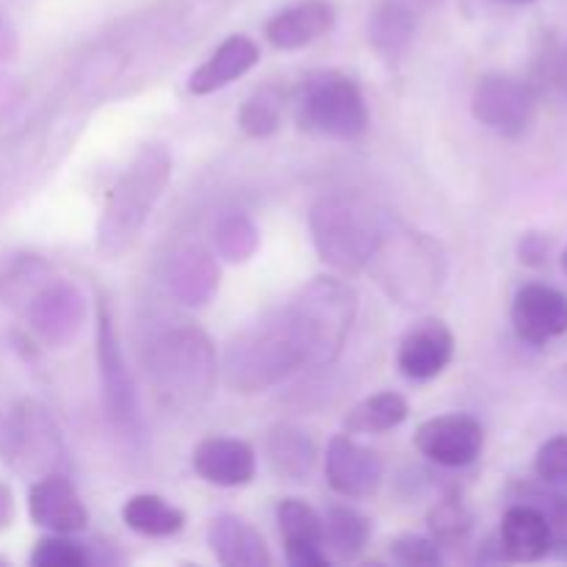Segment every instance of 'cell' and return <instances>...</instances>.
I'll use <instances>...</instances> for the list:
<instances>
[{
  "mask_svg": "<svg viewBox=\"0 0 567 567\" xmlns=\"http://www.w3.org/2000/svg\"><path fill=\"white\" fill-rule=\"evenodd\" d=\"M305 358L293 338L286 310H266L258 321L244 327L225 349L221 380L236 393H260L280 385L302 369Z\"/></svg>",
  "mask_w": 567,
  "mask_h": 567,
  "instance_id": "7a4b0ae2",
  "label": "cell"
},
{
  "mask_svg": "<svg viewBox=\"0 0 567 567\" xmlns=\"http://www.w3.org/2000/svg\"><path fill=\"white\" fill-rule=\"evenodd\" d=\"M11 520H14V496H11L9 487L0 482V532L9 529Z\"/></svg>",
  "mask_w": 567,
  "mask_h": 567,
  "instance_id": "74e56055",
  "label": "cell"
},
{
  "mask_svg": "<svg viewBox=\"0 0 567 567\" xmlns=\"http://www.w3.org/2000/svg\"><path fill=\"white\" fill-rule=\"evenodd\" d=\"M535 474L546 485L567 487V435H554L537 449Z\"/></svg>",
  "mask_w": 567,
  "mask_h": 567,
  "instance_id": "836d02e7",
  "label": "cell"
},
{
  "mask_svg": "<svg viewBox=\"0 0 567 567\" xmlns=\"http://www.w3.org/2000/svg\"><path fill=\"white\" fill-rule=\"evenodd\" d=\"M28 515L53 535H75L89 526V509L64 474H48L28 491Z\"/></svg>",
  "mask_w": 567,
  "mask_h": 567,
  "instance_id": "4fadbf2b",
  "label": "cell"
},
{
  "mask_svg": "<svg viewBox=\"0 0 567 567\" xmlns=\"http://www.w3.org/2000/svg\"><path fill=\"white\" fill-rule=\"evenodd\" d=\"M415 449L441 468H465L485 449V426L468 413H446L415 430Z\"/></svg>",
  "mask_w": 567,
  "mask_h": 567,
  "instance_id": "8fae6325",
  "label": "cell"
},
{
  "mask_svg": "<svg viewBox=\"0 0 567 567\" xmlns=\"http://www.w3.org/2000/svg\"><path fill=\"white\" fill-rule=\"evenodd\" d=\"M293 120L310 136L358 142L369 131V103L358 83L343 72H316L293 94Z\"/></svg>",
  "mask_w": 567,
  "mask_h": 567,
  "instance_id": "52a82bcc",
  "label": "cell"
},
{
  "mask_svg": "<svg viewBox=\"0 0 567 567\" xmlns=\"http://www.w3.org/2000/svg\"><path fill=\"white\" fill-rule=\"evenodd\" d=\"M92 563L89 551L70 540V535H50L33 546L31 565L33 567H86Z\"/></svg>",
  "mask_w": 567,
  "mask_h": 567,
  "instance_id": "d6a6232c",
  "label": "cell"
},
{
  "mask_svg": "<svg viewBox=\"0 0 567 567\" xmlns=\"http://www.w3.org/2000/svg\"><path fill=\"white\" fill-rule=\"evenodd\" d=\"M537 83L543 92L567 105V42L548 39L537 55Z\"/></svg>",
  "mask_w": 567,
  "mask_h": 567,
  "instance_id": "1f68e13d",
  "label": "cell"
},
{
  "mask_svg": "<svg viewBox=\"0 0 567 567\" xmlns=\"http://www.w3.org/2000/svg\"><path fill=\"white\" fill-rule=\"evenodd\" d=\"M415 31L413 14L404 9L402 3H382L380 9L374 11L369 25V42L374 44L377 53H382L385 59H393V55L402 53L410 44Z\"/></svg>",
  "mask_w": 567,
  "mask_h": 567,
  "instance_id": "83f0119b",
  "label": "cell"
},
{
  "mask_svg": "<svg viewBox=\"0 0 567 567\" xmlns=\"http://www.w3.org/2000/svg\"><path fill=\"white\" fill-rule=\"evenodd\" d=\"M264 454L271 474L286 482H305L319 463V446H316L313 435L297 424L271 426L264 443Z\"/></svg>",
  "mask_w": 567,
  "mask_h": 567,
  "instance_id": "ffe728a7",
  "label": "cell"
},
{
  "mask_svg": "<svg viewBox=\"0 0 567 567\" xmlns=\"http://www.w3.org/2000/svg\"><path fill=\"white\" fill-rule=\"evenodd\" d=\"M172 175V155L164 144H144L125 175L111 188L97 221V249L120 258L142 233Z\"/></svg>",
  "mask_w": 567,
  "mask_h": 567,
  "instance_id": "277c9868",
  "label": "cell"
},
{
  "mask_svg": "<svg viewBox=\"0 0 567 567\" xmlns=\"http://www.w3.org/2000/svg\"><path fill=\"white\" fill-rule=\"evenodd\" d=\"M515 336L532 347H546L567 332V293L546 282H529L513 299Z\"/></svg>",
  "mask_w": 567,
  "mask_h": 567,
  "instance_id": "7c38bea8",
  "label": "cell"
},
{
  "mask_svg": "<svg viewBox=\"0 0 567 567\" xmlns=\"http://www.w3.org/2000/svg\"><path fill=\"white\" fill-rule=\"evenodd\" d=\"M393 563L402 565H441V543L424 535H402L391 543Z\"/></svg>",
  "mask_w": 567,
  "mask_h": 567,
  "instance_id": "e575fe53",
  "label": "cell"
},
{
  "mask_svg": "<svg viewBox=\"0 0 567 567\" xmlns=\"http://www.w3.org/2000/svg\"><path fill=\"white\" fill-rule=\"evenodd\" d=\"M169 280L172 293L186 305H205L219 288V269L214 258L199 247H183L169 255Z\"/></svg>",
  "mask_w": 567,
  "mask_h": 567,
  "instance_id": "7402d4cb",
  "label": "cell"
},
{
  "mask_svg": "<svg viewBox=\"0 0 567 567\" xmlns=\"http://www.w3.org/2000/svg\"><path fill=\"white\" fill-rule=\"evenodd\" d=\"M520 485L518 498L515 502H526L532 507H537L543 513V518L548 520V529H551V554H557L563 563H567V491L557 485Z\"/></svg>",
  "mask_w": 567,
  "mask_h": 567,
  "instance_id": "4316f807",
  "label": "cell"
},
{
  "mask_svg": "<svg viewBox=\"0 0 567 567\" xmlns=\"http://www.w3.org/2000/svg\"><path fill=\"white\" fill-rule=\"evenodd\" d=\"M426 524H430V537L441 543V548L457 546V543H463L468 537L471 526H474V515L468 513L463 498L449 496L430 509Z\"/></svg>",
  "mask_w": 567,
  "mask_h": 567,
  "instance_id": "f546056e",
  "label": "cell"
},
{
  "mask_svg": "<svg viewBox=\"0 0 567 567\" xmlns=\"http://www.w3.org/2000/svg\"><path fill=\"white\" fill-rule=\"evenodd\" d=\"M559 264H563V271L567 275V247L563 249V258H559Z\"/></svg>",
  "mask_w": 567,
  "mask_h": 567,
  "instance_id": "60d3db41",
  "label": "cell"
},
{
  "mask_svg": "<svg viewBox=\"0 0 567 567\" xmlns=\"http://www.w3.org/2000/svg\"><path fill=\"white\" fill-rule=\"evenodd\" d=\"M324 476L341 498H371L385 482V460L380 452L354 441L349 432L332 437L324 452Z\"/></svg>",
  "mask_w": 567,
  "mask_h": 567,
  "instance_id": "30bf717a",
  "label": "cell"
},
{
  "mask_svg": "<svg viewBox=\"0 0 567 567\" xmlns=\"http://www.w3.org/2000/svg\"><path fill=\"white\" fill-rule=\"evenodd\" d=\"M277 529H280L282 548L302 546V543H321L324 546L321 515L302 498H282L277 504Z\"/></svg>",
  "mask_w": 567,
  "mask_h": 567,
  "instance_id": "f1b7e54d",
  "label": "cell"
},
{
  "mask_svg": "<svg viewBox=\"0 0 567 567\" xmlns=\"http://www.w3.org/2000/svg\"><path fill=\"white\" fill-rule=\"evenodd\" d=\"M454 358V332L441 319H424L404 332L396 365L408 380L430 382L449 369Z\"/></svg>",
  "mask_w": 567,
  "mask_h": 567,
  "instance_id": "5bb4252c",
  "label": "cell"
},
{
  "mask_svg": "<svg viewBox=\"0 0 567 567\" xmlns=\"http://www.w3.org/2000/svg\"><path fill=\"white\" fill-rule=\"evenodd\" d=\"M197 476L216 487H244L255 480L258 454L241 437L214 435L197 443L192 454Z\"/></svg>",
  "mask_w": 567,
  "mask_h": 567,
  "instance_id": "9a60e30c",
  "label": "cell"
},
{
  "mask_svg": "<svg viewBox=\"0 0 567 567\" xmlns=\"http://www.w3.org/2000/svg\"><path fill=\"white\" fill-rule=\"evenodd\" d=\"M498 3H513V6H524V3H535V0H498Z\"/></svg>",
  "mask_w": 567,
  "mask_h": 567,
  "instance_id": "ab89813d",
  "label": "cell"
},
{
  "mask_svg": "<svg viewBox=\"0 0 567 567\" xmlns=\"http://www.w3.org/2000/svg\"><path fill=\"white\" fill-rule=\"evenodd\" d=\"M255 247H258V230L252 221L241 214H230L219 221L216 227V249L230 264H244L252 258Z\"/></svg>",
  "mask_w": 567,
  "mask_h": 567,
  "instance_id": "4dcf8cb0",
  "label": "cell"
},
{
  "mask_svg": "<svg viewBox=\"0 0 567 567\" xmlns=\"http://www.w3.org/2000/svg\"><path fill=\"white\" fill-rule=\"evenodd\" d=\"M305 365H332L341 358L358 316V293L341 277H316L282 305Z\"/></svg>",
  "mask_w": 567,
  "mask_h": 567,
  "instance_id": "3957f363",
  "label": "cell"
},
{
  "mask_svg": "<svg viewBox=\"0 0 567 567\" xmlns=\"http://www.w3.org/2000/svg\"><path fill=\"white\" fill-rule=\"evenodd\" d=\"M551 255V238L546 233H526L518 244V258L526 266H543Z\"/></svg>",
  "mask_w": 567,
  "mask_h": 567,
  "instance_id": "d590c367",
  "label": "cell"
},
{
  "mask_svg": "<svg viewBox=\"0 0 567 567\" xmlns=\"http://www.w3.org/2000/svg\"><path fill=\"white\" fill-rule=\"evenodd\" d=\"M537 86L504 72H487L480 78L471 97L476 122L504 138L524 136L537 116Z\"/></svg>",
  "mask_w": 567,
  "mask_h": 567,
  "instance_id": "ba28073f",
  "label": "cell"
},
{
  "mask_svg": "<svg viewBox=\"0 0 567 567\" xmlns=\"http://www.w3.org/2000/svg\"><path fill=\"white\" fill-rule=\"evenodd\" d=\"M219 374L216 352L197 327H177L153 343L150 382L166 410L188 413L210 396Z\"/></svg>",
  "mask_w": 567,
  "mask_h": 567,
  "instance_id": "5b68a950",
  "label": "cell"
},
{
  "mask_svg": "<svg viewBox=\"0 0 567 567\" xmlns=\"http://www.w3.org/2000/svg\"><path fill=\"white\" fill-rule=\"evenodd\" d=\"M9 441L14 463L22 460L28 465H50L59 457V432H55L48 413L31 402H25L14 413Z\"/></svg>",
  "mask_w": 567,
  "mask_h": 567,
  "instance_id": "44dd1931",
  "label": "cell"
},
{
  "mask_svg": "<svg viewBox=\"0 0 567 567\" xmlns=\"http://www.w3.org/2000/svg\"><path fill=\"white\" fill-rule=\"evenodd\" d=\"M551 385L557 388L559 393H567V363L563 365V369L557 371V374H554V380H551Z\"/></svg>",
  "mask_w": 567,
  "mask_h": 567,
  "instance_id": "f35d334b",
  "label": "cell"
},
{
  "mask_svg": "<svg viewBox=\"0 0 567 567\" xmlns=\"http://www.w3.org/2000/svg\"><path fill=\"white\" fill-rule=\"evenodd\" d=\"M208 546L225 567H269L271 554L264 535L238 515H219L208 526Z\"/></svg>",
  "mask_w": 567,
  "mask_h": 567,
  "instance_id": "d6986e66",
  "label": "cell"
},
{
  "mask_svg": "<svg viewBox=\"0 0 567 567\" xmlns=\"http://www.w3.org/2000/svg\"><path fill=\"white\" fill-rule=\"evenodd\" d=\"M498 548L507 563H540L551 554V529L537 507L526 502H515L504 513L498 529Z\"/></svg>",
  "mask_w": 567,
  "mask_h": 567,
  "instance_id": "ac0fdd59",
  "label": "cell"
},
{
  "mask_svg": "<svg viewBox=\"0 0 567 567\" xmlns=\"http://www.w3.org/2000/svg\"><path fill=\"white\" fill-rule=\"evenodd\" d=\"M97 363L100 382H103V404L109 410L111 424L116 426L122 437H131L133 443H138L142 441V415H138L136 391H133V382L127 377L114 316H111L105 299H100L97 305Z\"/></svg>",
  "mask_w": 567,
  "mask_h": 567,
  "instance_id": "9c48e42d",
  "label": "cell"
},
{
  "mask_svg": "<svg viewBox=\"0 0 567 567\" xmlns=\"http://www.w3.org/2000/svg\"><path fill=\"white\" fill-rule=\"evenodd\" d=\"M286 563L291 567H327L330 554L321 543H302V546H286Z\"/></svg>",
  "mask_w": 567,
  "mask_h": 567,
  "instance_id": "8d00e7d4",
  "label": "cell"
},
{
  "mask_svg": "<svg viewBox=\"0 0 567 567\" xmlns=\"http://www.w3.org/2000/svg\"><path fill=\"white\" fill-rule=\"evenodd\" d=\"M336 25L330 0H297L266 20V39L277 50H302L319 42Z\"/></svg>",
  "mask_w": 567,
  "mask_h": 567,
  "instance_id": "2e32d148",
  "label": "cell"
},
{
  "mask_svg": "<svg viewBox=\"0 0 567 567\" xmlns=\"http://www.w3.org/2000/svg\"><path fill=\"white\" fill-rule=\"evenodd\" d=\"M324 529V551L341 563H352L365 551L371 537V520L347 504H332L321 515Z\"/></svg>",
  "mask_w": 567,
  "mask_h": 567,
  "instance_id": "cb8c5ba5",
  "label": "cell"
},
{
  "mask_svg": "<svg viewBox=\"0 0 567 567\" xmlns=\"http://www.w3.org/2000/svg\"><path fill=\"white\" fill-rule=\"evenodd\" d=\"M382 214L349 194H327L310 208V236L319 258L338 275H360L380 238Z\"/></svg>",
  "mask_w": 567,
  "mask_h": 567,
  "instance_id": "8992f818",
  "label": "cell"
},
{
  "mask_svg": "<svg viewBox=\"0 0 567 567\" xmlns=\"http://www.w3.org/2000/svg\"><path fill=\"white\" fill-rule=\"evenodd\" d=\"M122 524L142 537L181 535L186 526V513L155 493H136L120 509Z\"/></svg>",
  "mask_w": 567,
  "mask_h": 567,
  "instance_id": "603a6c76",
  "label": "cell"
},
{
  "mask_svg": "<svg viewBox=\"0 0 567 567\" xmlns=\"http://www.w3.org/2000/svg\"><path fill=\"white\" fill-rule=\"evenodd\" d=\"M282 114H286V94L275 83H266L244 100L238 111V127L252 138L275 136L282 125Z\"/></svg>",
  "mask_w": 567,
  "mask_h": 567,
  "instance_id": "484cf974",
  "label": "cell"
},
{
  "mask_svg": "<svg viewBox=\"0 0 567 567\" xmlns=\"http://www.w3.org/2000/svg\"><path fill=\"white\" fill-rule=\"evenodd\" d=\"M410 415V404L399 393L382 391L363 399L343 415V432L349 435H382L402 426Z\"/></svg>",
  "mask_w": 567,
  "mask_h": 567,
  "instance_id": "d4e9b609",
  "label": "cell"
},
{
  "mask_svg": "<svg viewBox=\"0 0 567 567\" xmlns=\"http://www.w3.org/2000/svg\"><path fill=\"white\" fill-rule=\"evenodd\" d=\"M260 61V48L255 39L247 33H233L227 37L197 70L188 75V92L203 97V94H214L219 89L230 86L241 75H247L255 64Z\"/></svg>",
  "mask_w": 567,
  "mask_h": 567,
  "instance_id": "e0dca14e",
  "label": "cell"
},
{
  "mask_svg": "<svg viewBox=\"0 0 567 567\" xmlns=\"http://www.w3.org/2000/svg\"><path fill=\"white\" fill-rule=\"evenodd\" d=\"M377 286L404 308L430 305L446 280V255L426 233L382 216L380 238L365 266Z\"/></svg>",
  "mask_w": 567,
  "mask_h": 567,
  "instance_id": "6da1fadb",
  "label": "cell"
}]
</instances>
